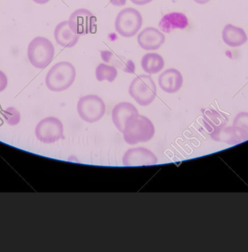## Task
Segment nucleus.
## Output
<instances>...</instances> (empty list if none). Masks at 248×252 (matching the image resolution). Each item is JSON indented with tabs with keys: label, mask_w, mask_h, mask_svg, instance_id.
<instances>
[{
	"label": "nucleus",
	"mask_w": 248,
	"mask_h": 252,
	"mask_svg": "<svg viewBox=\"0 0 248 252\" xmlns=\"http://www.w3.org/2000/svg\"><path fill=\"white\" fill-rule=\"evenodd\" d=\"M155 133V126L148 118L143 116H133L125 122L124 126V141L130 145L148 142Z\"/></svg>",
	"instance_id": "f257e3e1"
},
{
	"label": "nucleus",
	"mask_w": 248,
	"mask_h": 252,
	"mask_svg": "<svg viewBox=\"0 0 248 252\" xmlns=\"http://www.w3.org/2000/svg\"><path fill=\"white\" fill-rule=\"evenodd\" d=\"M76 77L73 64L68 62L56 63L46 76L47 88L53 92H62L72 86Z\"/></svg>",
	"instance_id": "f03ea898"
},
{
	"label": "nucleus",
	"mask_w": 248,
	"mask_h": 252,
	"mask_svg": "<svg viewBox=\"0 0 248 252\" xmlns=\"http://www.w3.org/2000/svg\"><path fill=\"white\" fill-rule=\"evenodd\" d=\"M54 55V46L47 38L37 36L28 45V60L35 68L47 67L53 61Z\"/></svg>",
	"instance_id": "7ed1b4c3"
},
{
	"label": "nucleus",
	"mask_w": 248,
	"mask_h": 252,
	"mask_svg": "<svg viewBox=\"0 0 248 252\" xmlns=\"http://www.w3.org/2000/svg\"><path fill=\"white\" fill-rule=\"evenodd\" d=\"M128 94L139 105L146 107L152 104L156 98V85L150 76L140 75L130 84Z\"/></svg>",
	"instance_id": "20e7f679"
},
{
	"label": "nucleus",
	"mask_w": 248,
	"mask_h": 252,
	"mask_svg": "<svg viewBox=\"0 0 248 252\" xmlns=\"http://www.w3.org/2000/svg\"><path fill=\"white\" fill-rule=\"evenodd\" d=\"M143 17L135 8H126L121 10L115 19V27L117 33L123 37L135 36L141 29Z\"/></svg>",
	"instance_id": "39448f33"
},
{
	"label": "nucleus",
	"mask_w": 248,
	"mask_h": 252,
	"mask_svg": "<svg viewBox=\"0 0 248 252\" xmlns=\"http://www.w3.org/2000/svg\"><path fill=\"white\" fill-rule=\"evenodd\" d=\"M80 118L87 123H94L102 119L106 105L101 98L96 95L81 97L77 105Z\"/></svg>",
	"instance_id": "423d86ee"
},
{
	"label": "nucleus",
	"mask_w": 248,
	"mask_h": 252,
	"mask_svg": "<svg viewBox=\"0 0 248 252\" xmlns=\"http://www.w3.org/2000/svg\"><path fill=\"white\" fill-rule=\"evenodd\" d=\"M37 139L44 144H53L63 139V124L55 117H47L38 122L35 127Z\"/></svg>",
	"instance_id": "0eeeda50"
},
{
	"label": "nucleus",
	"mask_w": 248,
	"mask_h": 252,
	"mask_svg": "<svg viewBox=\"0 0 248 252\" xmlns=\"http://www.w3.org/2000/svg\"><path fill=\"white\" fill-rule=\"evenodd\" d=\"M69 29L79 36L95 32L96 17L91 11L80 8L72 13L68 20Z\"/></svg>",
	"instance_id": "6e6552de"
},
{
	"label": "nucleus",
	"mask_w": 248,
	"mask_h": 252,
	"mask_svg": "<svg viewBox=\"0 0 248 252\" xmlns=\"http://www.w3.org/2000/svg\"><path fill=\"white\" fill-rule=\"evenodd\" d=\"M157 163V158L151 150L146 148L130 149L123 158L125 166H152Z\"/></svg>",
	"instance_id": "1a4fd4ad"
},
{
	"label": "nucleus",
	"mask_w": 248,
	"mask_h": 252,
	"mask_svg": "<svg viewBox=\"0 0 248 252\" xmlns=\"http://www.w3.org/2000/svg\"><path fill=\"white\" fill-rule=\"evenodd\" d=\"M165 41V36L160 31L149 27L143 29L137 36V42L145 51H156Z\"/></svg>",
	"instance_id": "9d476101"
},
{
	"label": "nucleus",
	"mask_w": 248,
	"mask_h": 252,
	"mask_svg": "<svg viewBox=\"0 0 248 252\" xmlns=\"http://www.w3.org/2000/svg\"><path fill=\"white\" fill-rule=\"evenodd\" d=\"M159 88L167 94H175L181 89L183 77L177 69L170 68L165 70L158 78Z\"/></svg>",
	"instance_id": "9b49d317"
},
{
	"label": "nucleus",
	"mask_w": 248,
	"mask_h": 252,
	"mask_svg": "<svg viewBox=\"0 0 248 252\" xmlns=\"http://www.w3.org/2000/svg\"><path fill=\"white\" fill-rule=\"evenodd\" d=\"M139 115L137 108L129 102H121L115 105L112 112L114 125L120 132H123L125 122L130 118Z\"/></svg>",
	"instance_id": "f8f14e48"
},
{
	"label": "nucleus",
	"mask_w": 248,
	"mask_h": 252,
	"mask_svg": "<svg viewBox=\"0 0 248 252\" xmlns=\"http://www.w3.org/2000/svg\"><path fill=\"white\" fill-rule=\"evenodd\" d=\"M221 38L224 44L231 48L242 46L248 40V35L245 30L232 24L224 26L221 33Z\"/></svg>",
	"instance_id": "ddd939ff"
},
{
	"label": "nucleus",
	"mask_w": 248,
	"mask_h": 252,
	"mask_svg": "<svg viewBox=\"0 0 248 252\" xmlns=\"http://www.w3.org/2000/svg\"><path fill=\"white\" fill-rule=\"evenodd\" d=\"M54 37L60 46L71 48L78 43L80 36L69 29L68 21H63L56 26Z\"/></svg>",
	"instance_id": "4468645a"
},
{
	"label": "nucleus",
	"mask_w": 248,
	"mask_h": 252,
	"mask_svg": "<svg viewBox=\"0 0 248 252\" xmlns=\"http://www.w3.org/2000/svg\"><path fill=\"white\" fill-rule=\"evenodd\" d=\"M188 20L183 13L172 12L165 14L159 23V27L164 33H169L175 29H185L188 26Z\"/></svg>",
	"instance_id": "2eb2a0df"
},
{
	"label": "nucleus",
	"mask_w": 248,
	"mask_h": 252,
	"mask_svg": "<svg viewBox=\"0 0 248 252\" xmlns=\"http://www.w3.org/2000/svg\"><path fill=\"white\" fill-rule=\"evenodd\" d=\"M100 56L103 61L106 64H111L114 67L121 69L125 73H134L135 71V64L132 60L117 55L109 51H100Z\"/></svg>",
	"instance_id": "dca6fc26"
},
{
	"label": "nucleus",
	"mask_w": 248,
	"mask_h": 252,
	"mask_svg": "<svg viewBox=\"0 0 248 252\" xmlns=\"http://www.w3.org/2000/svg\"><path fill=\"white\" fill-rule=\"evenodd\" d=\"M203 116L205 128L211 135L225 126L227 124V117L214 110H203Z\"/></svg>",
	"instance_id": "f3484780"
},
{
	"label": "nucleus",
	"mask_w": 248,
	"mask_h": 252,
	"mask_svg": "<svg viewBox=\"0 0 248 252\" xmlns=\"http://www.w3.org/2000/svg\"><path fill=\"white\" fill-rule=\"evenodd\" d=\"M165 62L159 54L149 53L145 54L141 60V67L148 74H156L163 69Z\"/></svg>",
	"instance_id": "a211bd4d"
},
{
	"label": "nucleus",
	"mask_w": 248,
	"mask_h": 252,
	"mask_svg": "<svg viewBox=\"0 0 248 252\" xmlns=\"http://www.w3.org/2000/svg\"><path fill=\"white\" fill-rule=\"evenodd\" d=\"M95 76L98 82L107 81L109 82H112L118 76V70L114 66L100 63L96 67Z\"/></svg>",
	"instance_id": "6ab92c4d"
},
{
	"label": "nucleus",
	"mask_w": 248,
	"mask_h": 252,
	"mask_svg": "<svg viewBox=\"0 0 248 252\" xmlns=\"http://www.w3.org/2000/svg\"><path fill=\"white\" fill-rule=\"evenodd\" d=\"M2 116L7 125L10 126H15L20 122V113L15 107H8L3 110Z\"/></svg>",
	"instance_id": "aec40b11"
},
{
	"label": "nucleus",
	"mask_w": 248,
	"mask_h": 252,
	"mask_svg": "<svg viewBox=\"0 0 248 252\" xmlns=\"http://www.w3.org/2000/svg\"><path fill=\"white\" fill-rule=\"evenodd\" d=\"M234 126H239L248 132V113H241L235 118Z\"/></svg>",
	"instance_id": "412c9836"
},
{
	"label": "nucleus",
	"mask_w": 248,
	"mask_h": 252,
	"mask_svg": "<svg viewBox=\"0 0 248 252\" xmlns=\"http://www.w3.org/2000/svg\"><path fill=\"white\" fill-rule=\"evenodd\" d=\"M7 86V78L6 75L0 70V93L4 91Z\"/></svg>",
	"instance_id": "4be33fe9"
},
{
	"label": "nucleus",
	"mask_w": 248,
	"mask_h": 252,
	"mask_svg": "<svg viewBox=\"0 0 248 252\" xmlns=\"http://www.w3.org/2000/svg\"><path fill=\"white\" fill-rule=\"evenodd\" d=\"M127 0H109V2L114 6L121 7L124 6L126 4Z\"/></svg>",
	"instance_id": "5701e85b"
},
{
	"label": "nucleus",
	"mask_w": 248,
	"mask_h": 252,
	"mask_svg": "<svg viewBox=\"0 0 248 252\" xmlns=\"http://www.w3.org/2000/svg\"><path fill=\"white\" fill-rule=\"evenodd\" d=\"M130 1L136 5H145L150 3L153 0H130Z\"/></svg>",
	"instance_id": "b1692460"
},
{
	"label": "nucleus",
	"mask_w": 248,
	"mask_h": 252,
	"mask_svg": "<svg viewBox=\"0 0 248 252\" xmlns=\"http://www.w3.org/2000/svg\"><path fill=\"white\" fill-rule=\"evenodd\" d=\"M193 1L199 5H205V4L208 3L211 0H193Z\"/></svg>",
	"instance_id": "393cba45"
},
{
	"label": "nucleus",
	"mask_w": 248,
	"mask_h": 252,
	"mask_svg": "<svg viewBox=\"0 0 248 252\" xmlns=\"http://www.w3.org/2000/svg\"><path fill=\"white\" fill-rule=\"evenodd\" d=\"M35 3L39 4V5H43V4L47 3L50 0H32Z\"/></svg>",
	"instance_id": "a878e982"
}]
</instances>
